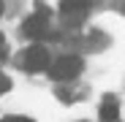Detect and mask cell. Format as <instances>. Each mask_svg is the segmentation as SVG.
I'll use <instances>...</instances> for the list:
<instances>
[{"label":"cell","mask_w":125,"mask_h":122,"mask_svg":"<svg viewBox=\"0 0 125 122\" xmlns=\"http://www.w3.org/2000/svg\"><path fill=\"white\" fill-rule=\"evenodd\" d=\"M82 73V60L73 57V54H62L57 57L54 63H49V76L54 81H71Z\"/></svg>","instance_id":"obj_1"},{"label":"cell","mask_w":125,"mask_h":122,"mask_svg":"<svg viewBox=\"0 0 125 122\" xmlns=\"http://www.w3.org/2000/svg\"><path fill=\"white\" fill-rule=\"evenodd\" d=\"M87 14H90V3L87 0H65V3L60 6V19H62V25H68V27L84 25Z\"/></svg>","instance_id":"obj_2"},{"label":"cell","mask_w":125,"mask_h":122,"mask_svg":"<svg viewBox=\"0 0 125 122\" xmlns=\"http://www.w3.org/2000/svg\"><path fill=\"white\" fill-rule=\"evenodd\" d=\"M46 30H49V11H44V8H38L35 14H30L22 22V35L25 38H33V41L44 38Z\"/></svg>","instance_id":"obj_3"},{"label":"cell","mask_w":125,"mask_h":122,"mask_svg":"<svg viewBox=\"0 0 125 122\" xmlns=\"http://www.w3.org/2000/svg\"><path fill=\"white\" fill-rule=\"evenodd\" d=\"M22 65H25L30 73L46 71V68H49V49L41 46V44H33V46L25 52V57H22Z\"/></svg>","instance_id":"obj_4"},{"label":"cell","mask_w":125,"mask_h":122,"mask_svg":"<svg viewBox=\"0 0 125 122\" xmlns=\"http://www.w3.org/2000/svg\"><path fill=\"white\" fill-rule=\"evenodd\" d=\"M101 119L103 122H114L117 117H120V100L117 98H112V95H106V98H103L101 100Z\"/></svg>","instance_id":"obj_5"},{"label":"cell","mask_w":125,"mask_h":122,"mask_svg":"<svg viewBox=\"0 0 125 122\" xmlns=\"http://www.w3.org/2000/svg\"><path fill=\"white\" fill-rule=\"evenodd\" d=\"M11 90V79L8 76H3V73H0V95H6Z\"/></svg>","instance_id":"obj_6"},{"label":"cell","mask_w":125,"mask_h":122,"mask_svg":"<svg viewBox=\"0 0 125 122\" xmlns=\"http://www.w3.org/2000/svg\"><path fill=\"white\" fill-rule=\"evenodd\" d=\"M3 122H33V119H27V117H6Z\"/></svg>","instance_id":"obj_7"},{"label":"cell","mask_w":125,"mask_h":122,"mask_svg":"<svg viewBox=\"0 0 125 122\" xmlns=\"http://www.w3.org/2000/svg\"><path fill=\"white\" fill-rule=\"evenodd\" d=\"M3 49H6V38L0 35V54H3Z\"/></svg>","instance_id":"obj_8"},{"label":"cell","mask_w":125,"mask_h":122,"mask_svg":"<svg viewBox=\"0 0 125 122\" xmlns=\"http://www.w3.org/2000/svg\"><path fill=\"white\" fill-rule=\"evenodd\" d=\"M0 16H3V3H0Z\"/></svg>","instance_id":"obj_9"}]
</instances>
